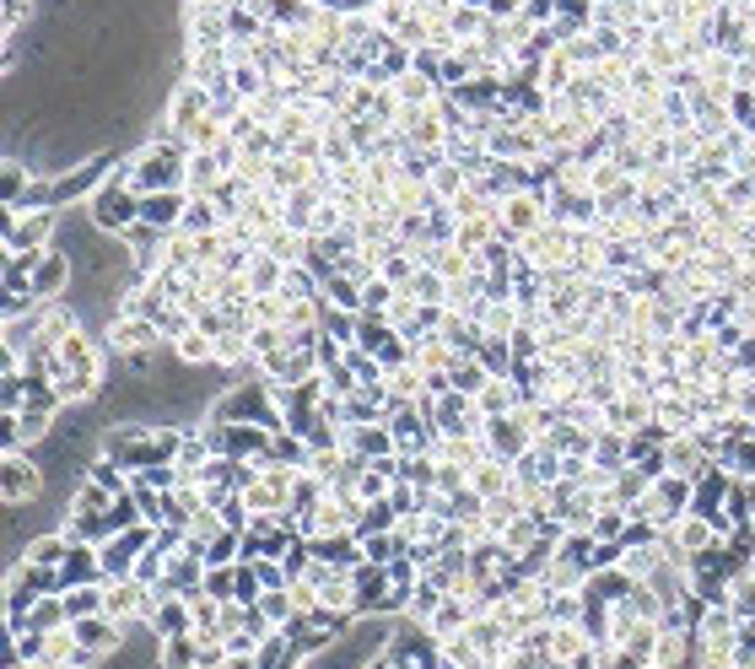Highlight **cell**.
I'll return each mask as SVG.
<instances>
[{
    "label": "cell",
    "instance_id": "1",
    "mask_svg": "<svg viewBox=\"0 0 755 669\" xmlns=\"http://www.w3.org/2000/svg\"><path fill=\"white\" fill-rule=\"evenodd\" d=\"M125 178L136 194H156V189H184V167H189V147L178 136H151L136 157H125Z\"/></svg>",
    "mask_w": 755,
    "mask_h": 669
},
{
    "label": "cell",
    "instance_id": "2",
    "mask_svg": "<svg viewBox=\"0 0 755 669\" xmlns=\"http://www.w3.org/2000/svg\"><path fill=\"white\" fill-rule=\"evenodd\" d=\"M87 216H92V227H103V232H130L136 222H141V194L130 189V178H125V167L114 163L109 167V178L87 194Z\"/></svg>",
    "mask_w": 755,
    "mask_h": 669
},
{
    "label": "cell",
    "instance_id": "3",
    "mask_svg": "<svg viewBox=\"0 0 755 669\" xmlns=\"http://www.w3.org/2000/svg\"><path fill=\"white\" fill-rule=\"evenodd\" d=\"M534 270H572V254H578V232L562 227V222H545L540 232H529L524 243H513Z\"/></svg>",
    "mask_w": 755,
    "mask_h": 669
},
{
    "label": "cell",
    "instance_id": "4",
    "mask_svg": "<svg viewBox=\"0 0 755 669\" xmlns=\"http://www.w3.org/2000/svg\"><path fill=\"white\" fill-rule=\"evenodd\" d=\"M551 222V205H545V189H518L502 200V238L507 243H524L529 232H540Z\"/></svg>",
    "mask_w": 755,
    "mask_h": 669
},
{
    "label": "cell",
    "instance_id": "5",
    "mask_svg": "<svg viewBox=\"0 0 755 669\" xmlns=\"http://www.w3.org/2000/svg\"><path fill=\"white\" fill-rule=\"evenodd\" d=\"M54 227H60V211H54V205H38V211H11V205H5V249H11V254H22V249H49Z\"/></svg>",
    "mask_w": 755,
    "mask_h": 669
},
{
    "label": "cell",
    "instance_id": "6",
    "mask_svg": "<svg viewBox=\"0 0 755 669\" xmlns=\"http://www.w3.org/2000/svg\"><path fill=\"white\" fill-rule=\"evenodd\" d=\"M151 540H156V529H151V523H130V529H119L114 540H103V545H98L103 578H130V572H136V561H141V551H147Z\"/></svg>",
    "mask_w": 755,
    "mask_h": 669
},
{
    "label": "cell",
    "instance_id": "7",
    "mask_svg": "<svg viewBox=\"0 0 755 669\" xmlns=\"http://www.w3.org/2000/svg\"><path fill=\"white\" fill-rule=\"evenodd\" d=\"M162 345V325L156 319H141V314H119L109 325V351L114 356H151Z\"/></svg>",
    "mask_w": 755,
    "mask_h": 669
},
{
    "label": "cell",
    "instance_id": "8",
    "mask_svg": "<svg viewBox=\"0 0 755 669\" xmlns=\"http://www.w3.org/2000/svg\"><path fill=\"white\" fill-rule=\"evenodd\" d=\"M71 632H76L81 648L98 654V659H114V654L125 648V638H130V627L114 621V616H81V621H71Z\"/></svg>",
    "mask_w": 755,
    "mask_h": 669
},
{
    "label": "cell",
    "instance_id": "9",
    "mask_svg": "<svg viewBox=\"0 0 755 669\" xmlns=\"http://www.w3.org/2000/svg\"><path fill=\"white\" fill-rule=\"evenodd\" d=\"M664 459H669V470H675V476H685V481H702V476H713V470H718V459L696 443V432L669 438V443H664Z\"/></svg>",
    "mask_w": 755,
    "mask_h": 669
},
{
    "label": "cell",
    "instance_id": "10",
    "mask_svg": "<svg viewBox=\"0 0 755 669\" xmlns=\"http://www.w3.org/2000/svg\"><path fill=\"white\" fill-rule=\"evenodd\" d=\"M0 492H5V507H22V502H33L38 492H43V476H38V465H33L22 449H11V454H5Z\"/></svg>",
    "mask_w": 755,
    "mask_h": 669
},
{
    "label": "cell",
    "instance_id": "11",
    "mask_svg": "<svg viewBox=\"0 0 755 669\" xmlns=\"http://www.w3.org/2000/svg\"><path fill=\"white\" fill-rule=\"evenodd\" d=\"M211 114V92L189 76V81H178V92H173V103H167V136H184L194 119H205Z\"/></svg>",
    "mask_w": 755,
    "mask_h": 669
},
{
    "label": "cell",
    "instance_id": "12",
    "mask_svg": "<svg viewBox=\"0 0 755 669\" xmlns=\"http://www.w3.org/2000/svg\"><path fill=\"white\" fill-rule=\"evenodd\" d=\"M486 449H491L496 459H518L524 449H534L524 416H518V411H513V416H486Z\"/></svg>",
    "mask_w": 755,
    "mask_h": 669
},
{
    "label": "cell",
    "instance_id": "13",
    "mask_svg": "<svg viewBox=\"0 0 755 669\" xmlns=\"http://www.w3.org/2000/svg\"><path fill=\"white\" fill-rule=\"evenodd\" d=\"M184 211H189V194H184V189L141 194V222L156 227V232H178V227H184Z\"/></svg>",
    "mask_w": 755,
    "mask_h": 669
},
{
    "label": "cell",
    "instance_id": "14",
    "mask_svg": "<svg viewBox=\"0 0 755 669\" xmlns=\"http://www.w3.org/2000/svg\"><path fill=\"white\" fill-rule=\"evenodd\" d=\"M345 449H351V454H362V459H389V454H400V449H394L389 421H362V427H345Z\"/></svg>",
    "mask_w": 755,
    "mask_h": 669
},
{
    "label": "cell",
    "instance_id": "15",
    "mask_svg": "<svg viewBox=\"0 0 755 669\" xmlns=\"http://www.w3.org/2000/svg\"><path fill=\"white\" fill-rule=\"evenodd\" d=\"M685 665H691V632L685 627H658L647 669H685Z\"/></svg>",
    "mask_w": 755,
    "mask_h": 669
},
{
    "label": "cell",
    "instance_id": "16",
    "mask_svg": "<svg viewBox=\"0 0 755 669\" xmlns=\"http://www.w3.org/2000/svg\"><path fill=\"white\" fill-rule=\"evenodd\" d=\"M81 583H109L103 578V561H98V545H71V556L60 567V594L65 589H81Z\"/></svg>",
    "mask_w": 755,
    "mask_h": 669
},
{
    "label": "cell",
    "instance_id": "17",
    "mask_svg": "<svg viewBox=\"0 0 755 669\" xmlns=\"http://www.w3.org/2000/svg\"><path fill=\"white\" fill-rule=\"evenodd\" d=\"M65 281H71V260H65L60 249H49V254H43V265L33 270V281H27V287H33V298H38V303H54V298L65 292Z\"/></svg>",
    "mask_w": 755,
    "mask_h": 669
},
{
    "label": "cell",
    "instance_id": "18",
    "mask_svg": "<svg viewBox=\"0 0 755 669\" xmlns=\"http://www.w3.org/2000/svg\"><path fill=\"white\" fill-rule=\"evenodd\" d=\"M664 534H669V540H675V551H685V556H696V551H713V545L723 540V534H718V529H713L702 513H685V518H680L675 529H664Z\"/></svg>",
    "mask_w": 755,
    "mask_h": 669
},
{
    "label": "cell",
    "instance_id": "19",
    "mask_svg": "<svg viewBox=\"0 0 755 669\" xmlns=\"http://www.w3.org/2000/svg\"><path fill=\"white\" fill-rule=\"evenodd\" d=\"M313 545V556L318 561H329V567H362L367 561V551H362V540L345 529V534H318V540H307Z\"/></svg>",
    "mask_w": 755,
    "mask_h": 669
},
{
    "label": "cell",
    "instance_id": "20",
    "mask_svg": "<svg viewBox=\"0 0 755 669\" xmlns=\"http://www.w3.org/2000/svg\"><path fill=\"white\" fill-rule=\"evenodd\" d=\"M60 362H65V373H92V378H103V351L92 345V335L71 330L60 340Z\"/></svg>",
    "mask_w": 755,
    "mask_h": 669
},
{
    "label": "cell",
    "instance_id": "21",
    "mask_svg": "<svg viewBox=\"0 0 755 669\" xmlns=\"http://www.w3.org/2000/svg\"><path fill=\"white\" fill-rule=\"evenodd\" d=\"M507 487H513V459L486 454L480 465H469V492H480V497H502Z\"/></svg>",
    "mask_w": 755,
    "mask_h": 669
},
{
    "label": "cell",
    "instance_id": "22",
    "mask_svg": "<svg viewBox=\"0 0 755 669\" xmlns=\"http://www.w3.org/2000/svg\"><path fill=\"white\" fill-rule=\"evenodd\" d=\"M518 405H524V394H518L513 378H491V383L475 394V411H480V416H513Z\"/></svg>",
    "mask_w": 755,
    "mask_h": 669
},
{
    "label": "cell",
    "instance_id": "23",
    "mask_svg": "<svg viewBox=\"0 0 755 669\" xmlns=\"http://www.w3.org/2000/svg\"><path fill=\"white\" fill-rule=\"evenodd\" d=\"M281 276H287V265H281L276 254L254 249V260H249V270H243L249 292H254V298H265V292H281Z\"/></svg>",
    "mask_w": 755,
    "mask_h": 669
},
{
    "label": "cell",
    "instance_id": "24",
    "mask_svg": "<svg viewBox=\"0 0 755 669\" xmlns=\"http://www.w3.org/2000/svg\"><path fill=\"white\" fill-rule=\"evenodd\" d=\"M631 589H637V583H631L620 567H600V572H589V583H583V594L600 599V605H620Z\"/></svg>",
    "mask_w": 755,
    "mask_h": 669
},
{
    "label": "cell",
    "instance_id": "25",
    "mask_svg": "<svg viewBox=\"0 0 755 669\" xmlns=\"http://www.w3.org/2000/svg\"><path fill=\"white\" fill-rule=\"evenodd\" d=\"M156 669H200V643H194V632H184V638H156Z\"/></svg>",
    "mask_w": 755,
    "mask_h": 669
},
{
    "label": "cell",
    "instance_id": "26",
    "mask_svg": "<svg viewBox=\"0 0 755 669\" xmlns=\"http://www.w3.org/2000/svg\"><path fill=\"white\" fill-rule=\"evenodd\" d=\"M416 394H427V373L416 362H394L389 367V405H411Z\"/></svg>",
    "mask_w": 755,
    "mask_h": 669
},
{
    "label": "cell",
    "instance_id": "27",
    "mask_svg": "<svg viewBox=\"0 0 755 669\" xmlns=\"http://www.w3.org/2000/svg\"><path fill=\"white\" fill-rule=\"evenodd\" d=\"M184 632H194V616H189L184 594L178 599H162L156 616H151V638H184Z\"/></svg>",
    "mask_w": 755,
    "mask_h": 669
},
{
    "label": "cell",
    "instance_id": "28",
    "mask_svg": "<svg viewBox=\"0 0 755 669\" xmlns=\"http://www.w3.org/2000/svg\"><path fill=\"white\" fill-rule=\"evenodd\" d=\"M540 578H545V583H551L556 594H567V589H583V583H589V567H583L578 556H567V551H556V556H551V567H545Z\"/></svg>",
    "mask_w": 755,
    "mask_h": 669
},
{
    "label": "cell",
    "instance_id": "29",
    "mask_svg": "<svg viewBox=\"0 0 755 669\" xmlns=\"http://www.w3.org/2000/svg\"><path fill=\"white\" fill-rule=\"evenodd\" d=\"M324 303H329V308H345V314H362V281L345 276V270L324 276Z\"/></svg>",
    "mask_w": 755,
    "mask_h": 669
},
{
    "label": "cell",
    "instance_id": "30",
    "mask_svg": "<svg viewBox=\"0 0 755 669\" xmlns=\"http://www.w3.org/2000/svg\"><path fill=\"white\" fill-rule=\"evenodd\" d=\"M400 523V513H394V502L378 497V502H362V513H356V540H367V534H383V529H394Z\"/></svg>",
    "mask_w": 755,
    "mask_h": 669
},
{
    "label": "cell",
    "instance_id": "31",
    "mask_svg": "<svg viewBox=\"0 0 755 669\" xmlns=\"http://www.w3.org/2000/svg\"><path fill=\"white\" fill-rule=\"evenodd\" d=\"M427 184H432V200H458L469 189V173H464V163H453V157H438Z\"/></svg>",
    "mask_w": 755,
    "mask_h": 669
},
{
    "label": "cell",
    "instance_id": "32",
    "mask_svg": "<svg viewBox=\"0 0 755 669\" xmlns=\"http://www.w3.org/2000/svg\"><path fill=\"white\" fill-rule=\"evenodd\" d=\"M265 254H276L281 265H302V254H307V232H298V227H276L270 238H265Z\"/></svg>",
    "mask_w": 755,
    "mask_h": 669
},
{
    "label": "cell",
    "instance_id": "33",
    "mask_svg": "<svg viewBox=\"0 0 755 669\" xmlns=\"http://www.w3.org/2000/svg\"><path fill=\"white\" fill-rule=\"evenodd\" d=\"M491 378H496V373H491V367H486L480 356H458V367L449 373V383L458 389V394H469V400H475V394H480V389H486Z\"/></svg>",
    "mask_w": 755,
    "mask_h": 669
},
{
    "label": "cell",
    "instance_id": "34",
    "mask_svg": "<svg viewBox=\"0 0 755 669\" xmlns=\"http://www.w3.org/2000/svg\"><path fill=\"white\" fill-rule=\"evenodd\" d=\"M281 298H287V303H313V298H324V281H318L307 265H287V276H281Z\"/></svg>",
    "mask_w": 755,
    "mask_h": 669
},
{
    "label": "cell",
    "instance_id": "35",
    "mask_svg": "<svg viewBox=\"0 0 755 669\" xmlns=\"http://www.w3.org/2000/svg\"><path fill=\"white\" fill-rule=\"evenodd\" d=\"M718 470H729L734 481H755V438H734V443L718 454Z\"/></svg>",
    "mask_w": 755,
    "mask_h": 669
},
{
    "label": "cell",
    "instance_id": "36",
    "mask_svg": "<svg viewBox=\"0 0 755 669\" xmlns=\"http://www.w3.org/2000/svg\"><path fill=\"white\" fill-rule=\"evenodd\" d=\"M405 292H411L416 303H427V308H443V303H449V281H443L438 270H427V265L405 281Z\"/></svg>",
    "mask_w": 755,
    "mask_h": 669
},
{
    "label": "cell",
    "instance_id": "37",
    "mask_svg": "<svg viewBox=\"0 0 755 669\" xmlns=\"http://www.w3.org/2000/svg\"><path fill=\"white\" fill-rule=\"evenodd\" d=\"M540 523H545V518H534V513H518V518H513V523H507L496 540L507 545V556H524V551L540 540Z\"/></svg>",
    "mask_w": 755,
    "mask_h": 669
},
{
    "label": "cell",
    "instance_id": "38",
    "mask_svg": "<svg viewBox=\"0 0 755 669\" xmlns=\"http://www.w3.org/2000/svg\"><path fill=\"white\" fill-rule=\"evenodd\" d=\"M173 351H178V362H189V367H205V362H216V340L200 330V325H194L189 335H178V340H173Z\"/></svg>",
    "mask_w": 755,
    "mask_h": 669
},
{
    "label": "cell",
    "instance_id": "39",
    "mask_svg": "<svg viewBox=\"0 0 755 669\" xmlns=\"http://www.w3.org/2000/svg\"><path fill=\"white\" fill-rule=\"evenodd\" d=\"M27 561H38V567H65V556H71V540L54 529V534H38L27 551H22Z\"/></svg>",
    "mask_w": 755,
    "mask_h": 669
},
{
    "label": "cell",
    "instance_id": "40",
    "mask_svg": "<svg viewBox=\"0 0 755 669\" xmlns=\"http://www.w3.org/2000/svg\"><path fill=\"white\" fill-rule=\"evenodd\" d=\"M49 383H54L60 405H76V400H92L103 378H92V373H60V378H49Z\"/></svg>",
    "mask_w": 755,
    "mask_h": 669
},
{
    "label": "cell",
    "instance_id": "41",
    "mask_svg": "<svg viewBox=\"0 0 755 669\" xmlns=\"http://www.w3.org/2000/svg\"><path fill=\"white\" fill-rule=\"evenodd\" d=\"M270 627H292L298 621V605H292V589H265V599L254 605Z\"/></svg>",
    "mask_w": 755,
    "mask_h": 669
},
{
    "label": "cell",
    "instance_id": "42",
    "mask_svg": "<svg viewBox=\"0 0 755 669\" xmlns=\"http://www.w3.org/2000/svg\"><path fill=\"white\" fill-rule=\"evenodd\" d=\"M65 610H71V621H81V616H103V583L65 589Z\"/></svg>",
    "mask_w": 755,
    "mask_h": 669
},
{
    "label": "cell",
    "instance_id": "43",
    "mask_svg": "<svg viewBox=\"0 0 755 669\" xmlns=\"http://www.w3.org/2000/svg\"><path fill=\"white\" fill-rule=\"evenodd\" d=\"M0 194H5V205H22V200L33 194V167L5 163V173H0Z\"/></svg>",
    "mask_w": 755,
    "mask_h": 669
},
{
    "label": "cell",
    "instance_id": "44",
    "mask_svg": "<svg viewBox=\"0 0 755 669\" xmlns=\"http://www.w3.org/2000/svg\"><path fill=\"white\" fill-rule=\"evenodd\" d=\"M729 610L740 616V621H755V572L745 567L740 578H729Z\"/></svg>",
    "mask_w": 755,
    "mask_h": 669
},
{
    "label": "cell",
    "instance_id": "45",
    "mask_svg": "<svg viewBox=\"0 0 755 669\" xmlns=\"http://www.w3.org/2000/svg\"><path fill=\"white\" fill-rule=\"evenodd\" d=\"M356 330H362V314L324 308V335H329V340H340V345H356Z\"/></svg>",
    "mask_w": 755,
    "mask_h": 669
},
{
    "label": "cell",
    "instance_id": "46",
    "mask_svg": "<svg viewBox=\"0 0 755 669\" xmlns=\"http://www.w3.org/2000/svg\"><path fill=\"white\" fill-rule=\"evenodd\" d=\"M394 281H383V276H373L367 287H362V314H389V303H394Z\"/></svg>",
    "mask_w": 755,
    "mask_h": 669
},
{
    "label": "cell",
    "instance_id": "47",
    "mask_svg": "<svg viewBox=\"0 0 755 669\" xmlns=\"http://www.w3.org/2000/svg\"><path fill=\"white\" fill-rule=\"evenodd\" d=\"M486 22H491V16H486L480 5H458V11L449 16V33H458V38H475V27L486 33Z\"/></svg>",
    "mask_w": 755,
    "mask_h": 669
},
{
    "label": "cell",
    "instance_id": "48",
    "mask_svg": "<svg viewBox=\"0 0 755 669\" xmlns=\"http://www.w3.org/2000/svg\"><path fill=\"white\" fill-rule=\"evenodd\" d=\"M400 243H411V249H421V243H432V227H427V211H416V216H400Z\"/></svg>",
    "mask_w": 755,
    "mask_h": 669
},
{
    "label": "cell",
    "instance_id": "49",
    "mask_svg": "<svg viewBox=\"0 0 755 669\" xmlns=\"http://www.w3.org/2000/svg\"><path fill=\"white\" fill-rule=\"evenodd\" d=\"M416 314H421V303H416V298H411V292H405V287H400V292H394V303H389V314H383V319H389V325H394V330H405V325H411V319H416Z\"/></svg>",
    "mask_w": 755,
    "mask_h": 669
},
{
    "label": "cell",
    "instance_id": "50",
    "mask_svg": "<svg viewBox=\"0 0 755 669\" xmlns=\"http://www.w3.org/2000/svg\"><path fill=\"white\" fill-rule=\"evenodd\" d=\"M556 16H562L556 0H524V22H529V27H551Z\"/></svg>",
    "mask_w": 755,
    "mask_h": 669
},
{
    "label": "cell",
    "instance_id": "51",
    "mask_svg": "<svg viewBox=\"0 0 755 669\" xmlns=\"http://www.w3.org/2000/svg\"><path fill=\"white\" fill-rule=\"evenodd\" d=\"M556 5H562V16H572L578 27H589V22H594V5H600V0H556Z\"/></svg>",
    "mask_w": 755,
    "mask_h": 669
},
{
    "label": "cell",
    "instance_id": "52",
    "mask_svg": "<svg viewBox=\"0 0 755 669\" xmlns=\"http://www.w3.org/2000/svg\"><path fill=\"white\" fill-rule=\"evenodd\" d=\"M318 11H335V16H362V11H373V0H313Z\"/></svg>",
    "mask_w": 755,
    "mask_h": 669
},
{
    "label": "cell",
    "instance_id": "53",
    "mask_svg": "<svg viewBox=\"0 0 755 669\" xmlns=\"http://www.w3.org/2000/svg\"><path fill=\"white\" fill-rule=\"evenodd\" d=\"M222 669H260V665H254V654H227V665Z\"/></svg>",
    "mask_w": 755,
    "mask_h": 669
},
{
    "label": "cell",
    "instance_id": "54",
    "mask_svg": "<svg viewBox=\"0 0 755 669\" xmlns=\"http://www.w3.org/2000/svg\"><path fill=\"white\" fill-rule=\"evenodd\" d=\"M5 669H49L43 659H5Z\"/></svg>",
    "mask_w": 755,
    "mask_h": 669
},
{
    "label": "cell",
    "instance_id": "55",
    "mask_svg": "<svg viewBox=\"0 0 755 669\" xmlns=\"http://www.w3.org/2000/svg\"><path fill=\"white\" fill-rule=\"evenodd\" d=\"M362 669H389V654L378 648V654H373V659H367V665H362Z\"/></svg>",
    "mask_w": 755,
    "mask_h": 669
},
{
    "label": "cell",
    "instance_id": "56",
    "mask_svg": "<svg viewBox=\"0 0 755 669\" xmlns=\"http://www.w3.org/2000/svg\"><path fill=\"white\" fill-rule=\"evenodd\" d=\"M458 5H480V11H486V0H458Z\"/></svg>",
    "mask_w": 755,
    "mask_h": 669
},
{
    "label": "cell",
    "instance_id": "57",
    "mask_svg": "<svg viewBox=\"0 0 755 669\" xmlns=\"http://www.w3.org/2000/svg\"><path fill=\"white\" fill-rule=\"evenodd\" d=\"M302 669H313V665H307V659H302Z\"/></svg>",
    "mask_w": 755,
    "mask_h": 669
},
{
    "label": "cell",
    "instance_id": "58",
    "mask_svg": "<svg viewBox=\"0 0 755 669\" xmlns=\"http://www.w3.org/2000/svg\"><path fill=\"white\" fill-rule=\"evenodd\" d=\"M216 669H222V665H216Z\"/></svg>",
    "mask_w": 755,
    "mask_h": 669
}]
</instances>
